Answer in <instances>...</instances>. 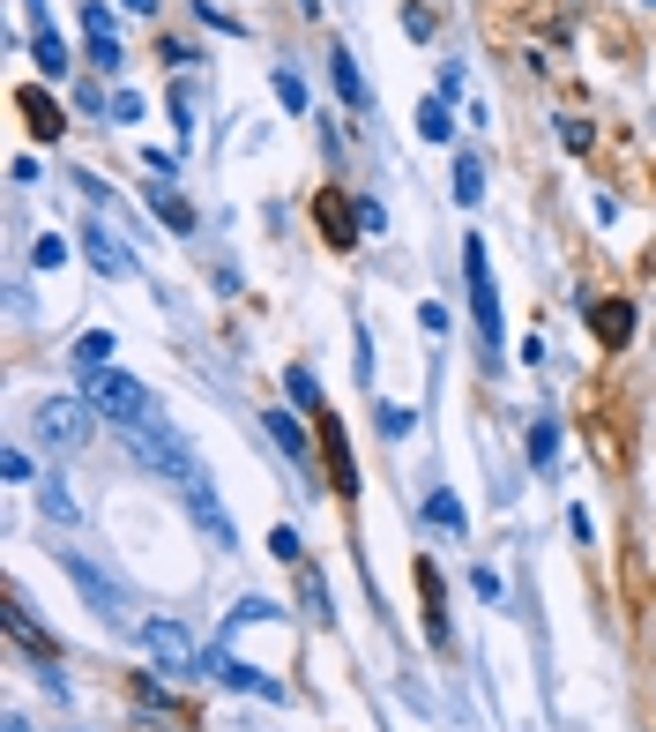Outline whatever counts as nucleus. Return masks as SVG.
Wrapping results in <instances>:
<instances>
[{"mask_svg": "<svg viewBox=\"0 0 656 732\" xmlns=\"http://www.w3.org/2000/svg\"><path fill=\"white\" fill-rule=\"evenodd\" d=\"M82 404H90L97 419H113L120 433H127V427H157V419H164L157 396L134 382L127 367H90V374H82Z\"/></svg>", "mask_w": 656, "mask_h": 732, "instance_id": "nucleus-1", "label": "nucleus"}, {"mask_svg": "<svg viewBox=\"0 0 656 732\" xmlns=\"http://www.w3.org/2000/svg\"><path fill=\"white\" fill-rule=\"evenodd\" d=\"M127 449H134V464H150V472H164V478H179V486H187V478L202 472V456H195V441H187V433L179 427H127L120 433Z\"/></svg>", "mask_w": 656, "mask_h": 732, "instance_id": "nucleus-2", "label": "nucleus"}, {"mask_svg": "<svg viewBox=\"0 0 656 732\" xmlns=\"http://www.w3.org/2000/svg\"><path fill=\"white\" fill-rule=\"evenodd\" d=\"M462 284H470V322H478V345H485V359H500V292H492L485 240H462Z\"/></svg>", "mask_w": 656, "mask_h": 732, "instance_id": "nucleus-3", "label": "nucleus"}, {"mask_svg": "<svg viewBox=\"0 0 656 732\" xmlns=\"http://www.w3.org/2000/svg\"><path fill=\"white\" fill-rule=\"evenodd\" d=\"M60 568H68V583L82 591V605H90L97 620L127 628V605H134V599H127V583H113V576H105V568H97L90 554H75V546H60Z\"/></svg>", "mask_w": 656, "mask_h": 732, "instance_id": "nucleus-4", "label": "nucleus"}, {"mask_svg": "<svg viewBox=\"0 0 656 732\" xmlns=\"http://www.w3.org/2000/svg\"><path fill=\"white\" fill-rule=\"evenodd\" d=\"M31 427H38V441L45 449H90V433H97V411L82 404V396H45L38 411H31Z\"/></svg>", "mask_w": 656, "mask_h": 732, "instance_id": "nucleus-5", "label": "nucleus"}, {"mask_svg": "<svg viewBox=\"0 0 656 732\" xmlns=\"http://www.w3.org/2000/svg\"><path fill=\"white\" fill-rule=\"evenodd\" d=\"M134 636H142V650L157 658V673H202V650H195V636L179 628V620H164V613H150V620H134Z\"/></svg>", "mask_w": 656, "mask_h": 732, "instance_id": "nucleus-6", "label": "nucleus"}, {"mask_svg": "<svg viewBox=\"0 0 656 732\" xmlns=\"http://www.w3.org/2000/svg\"><path fill=\"white\" fill-rule=\"evenodd\" d=\"M179 501H187V516L202 523V538L216 546V554H232V546H239V523H232V509L216 501V478H209V472L187 478V486H179Z\"/></svg>", "mask_w": 656, "mask_h": 732, "instance_id": "nucleus-7", "label": "nucleus"}, {"mask_svg": "<svg viewBox=\"0 0 656 732\" xmlns=\"http://www.w3.org/2000/svg\"><path fill=\"white\" fill-rule=\"evenodd\" d=\"M82 247H90V269H97V277H134V255H127V240L105 224V217L82 224Z\"/></svg>", "mask_w": 656, "mask_h": 732, "instance_id": "nucleus-8", "label": "nucleus"}, {"mask_svg": "<svg viewBox=\"0 0 656 732\" xmlns=\"http://www.w3.org/2000/svg\"><path fill=\"white\" fill-rule=\"evenodd\" d=\"M202 673H209V681H224V688H246V695H269V702H284V688H277V681H261L254 665H239V658H232L224 643L202 650Z\"/></svg>", "mask_w": 656, "mask_h": 732, "instance_id": "nucleus-9", "label": "nucleus"}, {"mask_svg": "<svg viewBox=\"0 0 656 732\" xmlns=\"http://www.w3.org/2000/svg\"><path fill=\"white\" fill-rule=\"evenodd\" d=\"M82 38H90V68H120V31H113L105 0H82Z\"/></svg>", "mask_w": 656, "mask_h": 732, "instance_id": "nucleus-10", "label": "nucleus"}, {"mask_svg": "<svg viewBox=\"0 0 656 732\" xmlns=\"http://www.w3.org/2000/svg\"><path fill=\"white\" fill-rule=\"evenodd\" d=\"M261 427H269V441H277V449H284L291 464H298V472L314 478V433L298 427V419H291V411H269V419H261Z\"/></svg>", "mask_w": 656, "mask_h": 732, "instance_id": "nucleus-11", "label": "nucleus"}, {"mask_svg": "<svg viewBox=\"0 0 656 732\" xmlns=\"http://www.w3.org/2000/svg\"><path fill=\"white\" fill-rule=\"evenodd\" d=\"M8 636L31 650L38 665H45V658H60V643H52V636H38V620H31V605H23V599H8Z\"/></svg>", "mask_w": 656, "mask_h": 732, "instance_id": "nucleus-12", "label": "nucleus"}, {"mask_svg": "<svg viewBox=\"0 0 656 732\" xmlns=\"http://www.w3.org/2000/svg\"><path fill=\"white\" fill-rule=\"evenodd\" d=\"M328 83H336V97H343V105H366V75H359L351 45H336V53H328Z\"/></svg>", "mask_w": 656, "mask_h": 732, "instance_id": "nucleus-13", "label": "nucleus"}, {"mask_svg": "<svg viewBox=\"0 0 656 732\" xmlns=\"http://www.w3.org/2000/svg\"><path fill=\"white\" fill-rule=\"evenodd\" d=\"M31 53H38V75H45V83H68V75H75V68H68L60 31H38V38H31Z\"/></svg>", "mask_w": 656, "mask_h": 732, "instance_id": "nucleus-14", "label": "nucleus"}, {"mask_svg": "<svg viewBox=\"0 0 656 732\" xmlns=\"http://www.w3.org/2000/svg\"><path fill=\"white\" fill-rule=\"evenodd\" d=\"M597 337L619 351L626 337H634V306H626V300H597Z\"/></svg>", "mask_w": 656, "mask_h": 732, "instance_id": "nucleus-15", "label": "nucleus"}, {"mask_svg": "<svg viewBox=\"0 0 656 732\" xmlns=\"http://www.w3.org/2000/svg\"><path fill=\"white\" fill-rule=\"evenodd\" d=\"M478 195H485V165H478V158H470V150H455V202H462V210H470V202H478Z\"/></svg>", "mask_w": 656, "mask_h": 732, "instance_id": "nucleus-16", "label": "nucleus"}, {"mask_svg": "<svg viewBox=\"0 0 656 732\" xmlns=\"http://www.w3.org/2000/svg\"><path fill=\"white\" fill-rule=\"evenodd\" d=\"M38 509H45V516H52V523H82L75 493H68V486H60V478H45V486H38Z\"/></svg>", "mask_w": 656, "mask_h": 732, "instance_id": "nucleus-17", "label": "nucleus"}, {"mask_svg": "<svg viewBox=\"0 0 656 732\" xmlns=\"http://www.w3.org/2000/svg\"><path fill=\"white\" fill-rule=\"evenodd\" d=\"M418 135H425V142H455V113H448V97H433V105L418 113Z\"/></svg>", "mask_w": 656, "mask_h": 732, "instance_id": "nucleus-18", "label": "nucleus"}, {"mask_svg": "<svg viewBox=\"0 0 656 732\" xmlns=\"http://www.w3.org/2000/svg\"><path fill=\"white\" fill-rule=\"evenodd\" d=\"M150 210H157L164 224H172V232H195V210H187V202H179L172 187H150Z\"/></svg>", "mask_w": 656, "mask_h": 732, "instance_id": "nucleus-19", "label": "nucleus"}, {"mask_svg": "<svg viewBox=\"0 0 656 732\" xmlns=\"http://www.w3.org/2000/svg\"><path fill=\"white\" fill-rule=\"evenodd\" d=\"M68 359H75L82 374H90V367H105V359H113V329H90V337H75V351H68Z\"/></svg>", "mask_w": 656, "mask_h": 732, "instance_id": "nucleus-20", "label": "nucleus"}, {"mask_svg": "<svg viewBox=\"0 0 656 732\" xmlns=\"http://www.w3.org/2000/svg\"><path fill=\"white\" fill-rule=\"evenodd\" d=\"M552 456H560V427H552V419H537V427H530V464H537V472H552Z\"/></svg>", "mask_w": 656, "mask_h": 732, "instance_id": "nucleus-21", "label": "nucleus"}, {"mask_svg": "<svg viewBox=\"0 0 656 732\" xmlns=\"http://www.w3.org/2000/svg\"><path fill=\"white\" fill-rule=\"evenodd\" d=\"M269 90H277V105L306 113V83H298V68H277V75H269Z\"/></svg>", "mask_w": 656, "mask_h": 732, "instance_id": "nucleus-22", "label": "nucleus"}, {"mask_svg": "<svg viewBox=\"0 0 656 732\" xmlns=\"http://www.w3.org/2000/svg\"><path fill=\"white\" fill-rule=\"evenodd\" d=\"M425 523H441V531H462V501H455V493H433V501H425Z\"/></svg>", "mask_w": 656, "mask_h": 732, "instance_id": "nucleus-23", "label": "nucleus"}, {"mask_svg": "<svg viewBox=\"0 0 656 732\" xmlns=\"http://www.w3.org/2000/svg\"><path fill=\"white\" fill-rule=\"evenodd\" d=\"M284 388H291V404L321 411V388H314V374H306V367H291V374H284Z\"/></svg>", "mask_w": 656, "mask_h": 732, "instance_id": "nucleus-24", "label": "nucleus"}, {"mask_svg": "<svg viewBox=\"0 0 656 732\" xmlns=\"http://www.w3.org/2000/svg\"><path fill=\"white\" fill-rule=\"evenodd\" d=\"M410 427H418V411H403V404H380V433H388V441H403Z\"/></svg>", "mask_w": 656, "mask_h": 732, "instance_id": "nucleus-25", "label": "nucleus"}, {"mask_svg": "<svg viewBox=\"0 0 656 732\" xmlns=\"http://www.w3.org/2000/svg\"><path fill=\"white\" fill-rule=\"evenodd\" d=\"M23 113L38 120V135H60V128H68V120H60V105H45V97H23Z\"/></svg>", "mask_w": 656, "mask_h": 732, "instance_id": "nucleus-26", "label": "nucleus"}, {"mask_svg": "<svg viewBox=\"0 0 656 732\" xmlns=\"http://www.w3.org/2000/svg\"><path fill=\"white\" fill-rule=\"evenodd\" d=\"M31 262H38V269H60V262H68V240H60V232H45L38 247H31Z\"/></svg>", "mask_w": 656, "mask_h": 732, "instance_id": "nucleus-27", "label": "nucleus"}, {"mask_svg": "<svg viewBox=\"0 0 656 732\" xmlns=\"http://www.w3.org/2000/svg\"><path fill=\"white\" fill-rule=\"evenodd\" d=\"M552 128H560V150H589V128H582L574 113H567V120H552Z\"/></svg>", "mask_w": 656, "mask_h": 732, "instance_id": "nucleus-28", "label": "nucleus"}, {"mask_svg": "<svg viewBox=\"0 0 656 732\" xmlns=\"http://www.w3.org/2000/svg\"><path fill=\"white\" fill-rule=\"evenodd\" d=\"M0 478H8V486H23V478H31V456H23V449H8V456H0Z\"/></svg>", "mask_w": 656, "mask_h": 732, "instance_id": "nucleus-29", "label": "nucleus"}, {"mask_svg": "<svg viewBox=\"0 0 656 732\" xmlns=\"http://www.w3.org/2000/svg\"><path fill=\"white\" fill-rule=\"evenodd\" d=\"M142 165H150L157 179H172V173H179V158H172V150H142Z\"/></svg>", "mask_w": 656, "mask_h": 732, "instance_id": "nucleus-30", "label": "nucleus"}, {"mask_svg": "<svg viewBox=\"0 0 656 732\" xmlns=\"http://www.w3.org/2000/svg\"><path fill=\"white\" fill-rule=\"evenodd\" d=\"M120 8H134V15H157V0H120Z\"/></svg>", "mask_w": 656, "mask_h": 732, "instance_id": "nucleus-31", "label": "nucleus"}, {"mask_svg": "<svg viewBox=\"0 0 656 732\" xmlns=\"http://www.w3.org/2000/svg\"><path fill=\"white\" fill-rule=\"evenodd\" d=\"M298 8H306V15H321V0H298Z\"/></svg>", "mask_w": 656, "mask_h": 732, "instance_id": "nucleus-32", "label": "nucleus"}, {"mask_svg": "<svg viewBox=\"0 0 656 732\" xmlns=\"http://www.w3.org/2000/svg\"><path fill=\"white\" fill-rule=\"evenodd\" d=\"M649 8H656V0H649Z\"/></svg>", "mask_w": 656, "mask_h": 732, "instance_id": "nucleus-33", "label": "nucleus"}]
</instances>
